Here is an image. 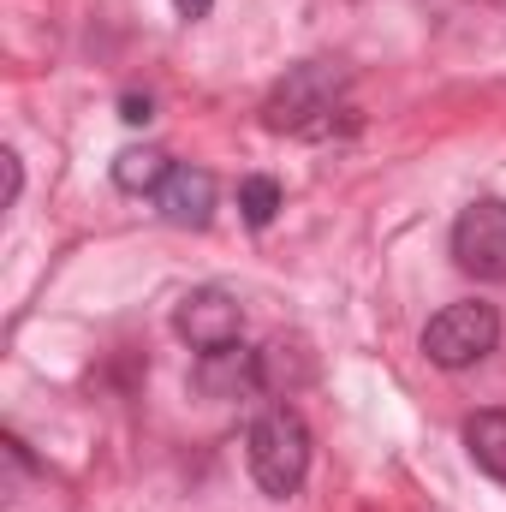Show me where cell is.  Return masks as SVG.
Returning a JSON list of instances; mask_svg holds the SVG:
<instances>
[{
  "instance_id": "obj_5",
  "label": "cell",
  "mask_w": 506,
  "mask_h": 512,
  "mask_svg": "<svg viewBox=\"0 0 506 512\" xmlns=\"http://www.w3.org/2000/svg\"><path fill=\"white\" fill-rule=\"evenodd\" d=\"M453 262L477 280H506V203L477 197L453 221Z\"/></svg>"
},
{
  "instance_id": "obj_3",
  "label": "cell",
  "mask_w": 506,
  "mask_h": 512,
  "mask_svg": "<svg viewBox=\"0 0 506 512\" xmlns=\"http://www.w3.org/2000/svg\"><path fill=\"white\" fill-rule=\"evenodd\" d=\"M495 346H501V310L483 304V298L447 304V310L423 328V352H429V364H441V370H471V364H483Z\"/></svg>"
},
{
  "instance_id": "obj_11",
  "label": "cell",
  "mask_w": 506,
  "mask_h": 512,
  "mask_svg": "<svg viewBox=\"0 0 506 512\" xmlns=\"http://www.w3.org/2000/svg\"><path fill=\"white\" fill-rule=\"evenodd\" d=\"M0 167H6V203H18V191H24V167H18V155L6 149V155H0Z\"/></svg>"
},
{
  "instance_id": "obj_7",
  "label": "cell",
  "mask_w": 506,
  "mask_h": 512,
  "mask_svg": "<svg viewBox=\"0 0 506 512\" xmlns=\"http://www.w3.org/2000/svg\"><path fill=\"white\" fill-rule=\"evenodd\" d=\"M167 173H173V161L161 149H120L114 155V185L131 191V197H155L167 185Z\"/></svg>"
},
{
  "instance_id": "obj_12",
  "label": "cell",
  "mask_w": 506,
  "mask_h": 512,
  "mask_svg": "<svg viewBox=\"0 0 506 512\" xmlns=\"http://www.w3.org/2000/svg\"><path fill=\"white\" fill-rule=\"evenodd\" d=\"M173 6H179V12H185V18H203V12H209V6H215V0H173Z\"/></svg>"
},
{
  "instance_id": "obj_2",
  "label": "cell",
  "mask_w": 506,
  "mask_h": 512,
  "mask_svg": "<svg viewBox=\"0 0 506 512\" xmlns=\"http://www.w3.org/2000/svg\"><path fill=\"white\" fill-rule=\"evenodd\" d=\"M346 72H334V66H292L274 90H268V102H262V120L268 131H292V137H322V131H334V114H346Z\"/></svg>"
},
{
  "instance_id": "obj_4",
  "label": "cell",
  "mask_w": 506,
  "mask_h": 512,
  "mask_svg": "<svg viewBox=\"0 0 506 512\" xmlns=\"http://www.w3.org/2000/svg\"><path fill=\"white\" fill-rule=\"evenodd\" d=\"M173 328H179V340H191V346L209 358V352L239 346V334H245V304H239L227 286H191V292L179 298V310H173Z\"/></svg>"
},
{
  "instance_id": "obj_9",
  "label": "cell",
  "mask_w": 506,
  "mask_h": 512,
  "mask_svg": "<svg viewBox=\"0 0 506 512\" xmlns=\"http://www.w3.org/2000/svg\"><path fill=\"white\" fill-rule=\"evenodd\" d=\"M239 209H245V221H251V227H268V221H274V209H280V185H274L268 173H251V179L239 185Z\"/></svg>"
},
{
  "instance_id": "obj_1",
  "label": "cell",
  "mask_w": 506,
  "mask_h": 512,
  "mask_svg": "<svg viewBox=\"0 0 506 512\" xmlns=\"http://www.w3.org/2000/svg\"><path fill=\"white\" fill-rule=\"evenodd\" d=\"M245 459H251V477L262 495H274V501L298 495L304 477H310V429H304V417L292 405L262 411L251 423V435H245Z\"/></svg>"
},
{
  "instance_id": "obj_6",
  "label": "cell",
  "mask_w": 506,
  "mask_h": 512,
  "mask_svg": "<svg viewBox=\"0 0 506 512\" xmlns=\"http://www.w3.org/2000/svg\"><path fill=\"white\" fill-rule=\"evenodd\" d=\"M155 209H161V221H173V227H209V215H215V173L179 161V167L167 173V185L155 191Z\"/></svg>"
},
{
  "instance_id": "obj_8",
  "label": "cell",
  "mask_w": 506,
  "mask_h": 512,
  "mask_svg": "<svg viewBox=\"0 0 506 512\" xmlns=\"http://www.w3.org/2000/svg\"><path fill=\"white\" fill-rule=\"evenodd\" d=\"M465 447L495 483H506V411H477L465 423Z\"/></svg>"
},
{
  "instance_id": "obj_10",
  "label": "cell",
  "mask_w": 506,
  "mask_h": 512,
  "mask_svg": "<svg viewBox=\"0 0 506 512\" xmlns=\"http://www.w3.org/2000/svg\"><path fill=\"white\" fill-rule=\"evenodd\" d=\"M120 120H126V126H143V120H155V102H149V96H126V102H120Z\"/></svg>"
}]
</instances>
